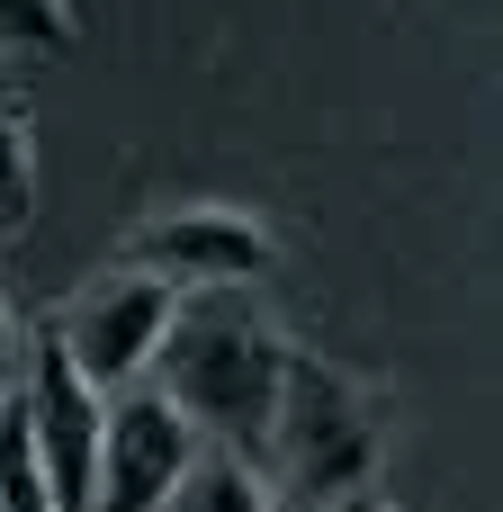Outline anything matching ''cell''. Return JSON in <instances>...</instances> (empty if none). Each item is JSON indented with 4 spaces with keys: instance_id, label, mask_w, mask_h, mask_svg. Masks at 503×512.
Wrapping results in <instances>:
<instances>
[{
    "instance_id": "cell-1",
    "label": "cell",
    "mask_w": 503,
    "mask_h": 512,
    "mask_svg": "<svg viewBox=\"0 0 503 512\" xmlns=\"http://www.w3.org/2000/svg\"><path fill=\"white\" fill-rule=\"evenodd\" d=\"M279 333L252 315L243 288H198L171 297L162 351L144 369V387L198 432V450L234 459V468H270V414H279Z\"/></svg>"
},
{
    "instance_id": "cell-2",
    "label": "cell",
    "mask_w": 503,
    "mask_h": 512,
    "mask_svg": "<svg viewBox=\"0 0 503 512\" xmlns=\"http://www.w3.org/2000/svg\"><path fill=\"white\" fill-rule=\"evenodd\" d=\"M369 468H378V432H369V405L351 396V378H333L315 351H288L279 414H270V486L288 495V512H324L360 495Z\"/></svg>"
},
{
    "instance_id": "cell-3",
    "label": "cell",
    "mask_w": 503,
    "mask_h": 512,
    "mask_svg": "<svg viewBox=\"0 0 503 512\" xmlns=\"http://www.w3.org/2000/svg\"><path fill=\"white\" fill-rule=\"evenodd\" d=\"M99 396L81 387V369L63 360L54 324L36 333L27 351V396H18V423H27V459H36V486L54 512H90V486H99Z\"/></svg>"
},
{
    "instance_id": "cell-4",
    "label": "cell",
    "mask_w": 503,
    "mask_h": 512,
    "mask_svg": "<svg viewBox=\"0 0 503 512\" xmlns=\"http://www.w3.org/2000/svg\"><path fill=\"white\" fill-rule=\"evenodd\" d=\"M162 324H171V288L144 279V270H108V279L81 288V306L54 324V342H63V360L81 369V387L108 405V396L144 387V369H153V351H162Z\"/></svg>"
},
{
    "instance_id": "cell-5",
    "label": "cell",
    "mask_w": 503,
    "mask_h": 512,
    "mask_svg": "<svg viewBox=\"0 0 503 512\" xmlns=\"http://www.w3.org/2000/svg\"><path fill=\"white\" fill-rule=\"evenodd\" d=\"M189 468H198V432H189L153 387L108 396V414H99V486H90V512H162L171 495H180Z\"/></svg>"
},
{
    "instance_id": "cell-6",
    "label": "cell",
    "mask_w": 503,
    "mask_h": 512,
    "mask_svg": "<svg viewBox=\"0 0 503 512\" xmlns=\"http://www.w3.org/2000/svg\"><path fill=\"white\" fill-rule=\"evenodd\" d=\"M135 270L162 279L171 297H180V288H243V279L270 270V243H261V225H243V216H162V225L135 243Z\"/></svg>"
},
{
    "instance_id": "cell-7",
    "label": "cell",
    "mask_w": 503,
    "mask_h": 512,
    "mask_svg": "<svg viewBox=\"0 0 503 512\" xmlns=\"http://www.w3.org/2000/svg\"><path fill=\"white\" fill-rule=\"evenodd\" d=\"M162 512H270V495H261V477H252V468H234V459L198 450V468L180 477V495H171Z\"/></svg>"
},
{
    "instance_id": "cell-8",
    "label": "cell",
    "mask_w": 503,
    "mask_h": 512,
    "mask_svg": "<svg viewBox=\"0 0 503 512\" xmlns=\"http://www.w3.org/2000/svg\"><path fill=\"white\" fill-rule=\"evenodd\" d=\"M0 512H54V504H45V486H36V459H27V423H18V405L0 414Z\"/></svg>"
},
{
    "instance_id": "cell-9",
    "label": "cell",
    "mask_w": 503,
    "mask_h": 512,
    "mask_svg": "<svg viewBox=\"0 0 503 512\" xmlns=\"http://www.w3.org/2000/svg\"><path fill=\"white\" fill-rule=\"evenodd\" d=\"M63 45V0H0V54H54Z\"/></svg>"
},
{
    "instance_id": "cell-10",
    "label": "cell",
    "mask_w": 503,
    "mask_h": 512,
    "mask_svg": "<svg viewBox=\"0 0 503 512\" xmlns=\"http://www.w3.org/2000/svg\"><path fill=\"white\" fill-rule=\"evenodd\" d=\"M27 198H36V171H27V144H18V126L0 117V234L27 216Z\"/></svg>"
},
{
    "instance_id": "cell-11",
    "label": "cell",
    "mask_w": 503,
    "mask_h": 512,
    "mask_svg": "<svg viewBox=\"0 0 503 512\" xmlns=\"http://www.w3.org/2000/svg\"><path fill=\"white\" fill-rule=\"evenodd\" d=\"M9 369H18V360H9V324H0V414H9Z\"/></svg>"
},
{
    "instance_id": "cell-12",
    "label": "cell",
    "mask_w": 503,
    "mask_h": 512,
    "mask_svg": "<svg viewBox=\"0 0 503 512\" xmlns=\"http://www.w3.org/2000/svg\"><path fill=\"white\" fill-rule=\"evenodd\" d=\"M324 512H378V504H369V495H342V504H324Z\"/></svg>"
}]
</instances>
